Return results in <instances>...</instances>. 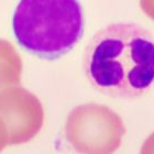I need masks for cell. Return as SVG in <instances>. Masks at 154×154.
I'll return each mask as SVG.
<instances>
[{
    "instance_id": "1",
    "label": "cell",
    "mask_w": 154,
    "mask_h": 154,
    "mask_svg": "<svg viewBox=\"0 0 154 154\" xmlns=\"http://www.w3.org/2000/svg\"><path fill=\"white\" fill-rule=\"evenodd\" d=\"M85 76L96 90L121 99L144 96L154 86V36L135 23L106 26L84 53Z\"/></svg>"
},
{
    "instance_id": "2",
    "label": "cell",
    "mask_w": 154,
    "mask_h": 154,
    "mask_svg": "<svg viewBox=\"0 0 154 154\" xmlns=\"http://www.w3.org/2000/svg\"><path fill=\"white\" fill-rule=\"evenodd\" d=\"M84 28L79 0H20L12 17L18 44L44 60L71 52L83 38Z\"/></svg>"
}]
</instances>
